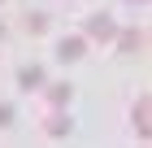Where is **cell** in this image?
<instances>
[{"instance_id":"6da1fadb","label":"cell","mask_w":152,"mask_h":148,"mask_svg":"<svg viewBox=\"0 0 152 148\" xmlns=\"http://www.w3.org/2000/svg\"><path fill=\"white\" fill-rule=\"evenodd\" d=\"M87 31H91V35H100V39H104V35H113V22H109L104 13H100V18H91V22H87Z\"/></svg>"},{"instance_id":"7a4b0ae2","label":"cell","mask_w":152,"mask_h":148,"mask_svg":"<svg viewBox=\"0 0 152 148\" xmlns=\"http://www.w3.org/2000/svg\"><path fill=\"white\" fill-rule=\"evenodd\" d=\"M61 57H65V61L83 57V39H61Z\"/></svg>"},{"instance_id":"3957f363","label":"cell","mask_w":152,"mask_h":148,"mask_svg":"<svg viewBox=\"0 0 152 148\" xmlns=\"http://www.w3.org/2000/svg\"><path fill=\"white\" fill-rule=\"evenodd\" d=\"M39 79H44V74H39V66H26V70H22V83H26V87H35Z\"/></svg>"},{"instance_id":"277c9868","label":"cell","mask_w":152,"mask_h":148,"mask_svg":"<svg viewBox=\"0 0 152 148\" xmlns=\"http://www.w3.org/2000/svg\"><path fill=\"white\" fill-rule=\"evenodd\" d=\"M48 131H52V135H61V131H70V118H52V122H48Z\"/></svg>"},{"instance_id":"5b68a950","label":"cell","mask_w":152,"mask_h":148,"mask_svg":"<svg viewBox=\"0 0 152 148\" xmlns=\"http://www.w3.org/2000/svg\"><path fill=\"white\" fill-rule=\"evenodd\" d=\"M122 48H126V52H135V48H139V35L126 31V35H122Z\"/></svg>"},{"instance_id":"8992f818","label":"cell","mask_w":152,"mask_h":148,"mask_svg":"<svg viewBox=\"0 0 152 148\" xmlns=\"http://www.w3.org/2000/svg\"><path fill=\"white\" fill-rule=\"evenodd\" d=\"M0 126H9V105H0Z\"/></svg>"}]
</instances>
